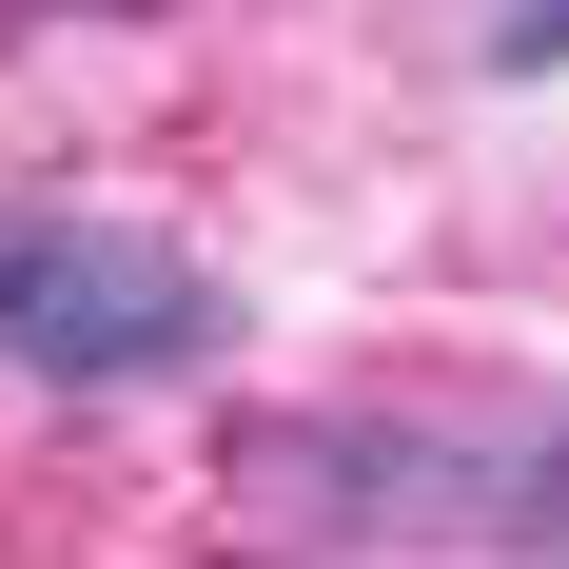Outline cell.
Here are the masks:
<instances>
[{
  "label": "cell",
  "instance_id": "obj_1",
  "mask_svg": "<svg viewBox=\"0 0 569 569\" xmlns=\"http://www.w3.org/2000/svg\"><path fill=\"white\" fill-rule=\"evenodd\" d=\"M236 353V276L177 236L79 217V197H0V373L20 393H197Z\"/></svg>",
  "mask_w": 569,
  "mask_h": 569
},
{
  "label": "cell",
  "instance_id": "obj_2",
  "mask_svg": "<svg viewBox=\"0 0 569 569\" xmlns=\"http://www.w3.org/2000/svg\"><path fill=\"white\" fill-rule=\"evenodd\" d=\"M276 511L315 530H511V550H569V412L530 452H471V432H393V412H335L256 471Z\"/></svg>",
  "mask_w": 569,
  "mask_h": 569
},
{
  "label": "cell",
  "instance_id": "obj_3",
  "mask_svg": "<svg viewBox=\"0 0 569 569\" xmlns=\"http://www.w3.org/2000/svg\"><path fill=\"white\" fill-rule=\"evenodd\" d=\"M491 79H569V0H491Z\"/></svg>",
  "mask_w": 569,
  "mask_h": 569
}]
</instances>
